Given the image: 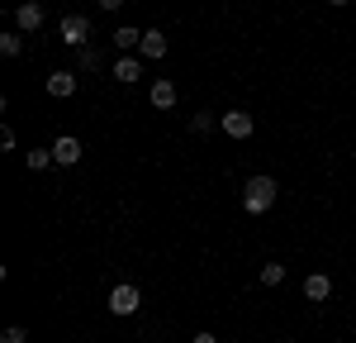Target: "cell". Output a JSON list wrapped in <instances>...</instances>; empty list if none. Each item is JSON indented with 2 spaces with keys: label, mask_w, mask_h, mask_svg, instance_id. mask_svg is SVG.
Listing matches in <instances>:
<instances>
[{
  "label": "cell",
  "mask_w": 356,
  "mask_h": 343,
  "mask_svg": "<svg viewBox=\"0 0 356 343\" xmlns=\"http://www.w3.org/2000/svg\"><path fill=\"white\" fill-rule=\"evenodd\" d=\"M275 191H280V186H275L271 176H247V186H243V210H247V215H266V210L275 205Z\"/></svg>",
  "instance_id": "obj_1"
},
{
  "label": "cell",
  "mask_w": 356,
  "mask_h": 343,
  "mask_svg": "<svg viewBox=\"0 0 356 343\" xmlns=\"http://www.w3.org/2000/svg\"><path fill=\"white\" fill-rule=\"evenodd\" d=\"M62 43H67V48H86V43H90V20H86V15H67V20H62Z\"/></svg>",
  "instance_id": "obj_2"
},
{
  "label": "cell",
  "mask_w": 356,
  "mask_h": 343,
  "mask_svg": "<svg viewBox=\"0 0 356 343\" xmlns=\"http://www.w3.org/2000/svg\"><path fill=\"white\" fill-rule=\"evenodd\" d=\"M219 129L228 134V139L243 143V139H252V129H257V124H252V114H247V110H228V114L219 119Z\"/></svg>",
  "instance_id": "obj_3"
},
{
  "label": "cell",
  "mask_w": 356,
  "mask_h": 343,
  "mask_svg": "<svg viewBox=\"0 0 356 343\" xmlns=\"http://www.w3.org/2000/svg\"><path fill=\"white\" fill-rule=\"evenodd\" d=\"M138 305H143V291H138V286L124 282V286H114V291H110V310L114 314H134Z\"/></svg>",
  "instance_id": "obj_4"
},
{
  "label": "cell",
  "mask_w": 356,
  "mask_h": 343,
  "mask_svg": "<svg viewBox=\"0 0 356 343\" xmlns=\"http://www.w3.org/2000/svg\"><path fill=\"white\" fill-rule=\"evenodd\" d=\"M53 158H57V167H76V162H81V143L72 139V134H57L53 139Z\"/></svg>",
  "instance_id": "obj_5"
},
{
  "label": "cell",
  "mask_w": 356,
  "mask_h": 343,
  "mask_svg": "<svg viewBox=\"0 0 356 343\" xmlns=\"http://www.w3.org/2000/svg\"><path fill=\"white\" fill-rule=\"evenodd\" d=\"M15 24H19V33H38V29H43V5H38V0H24V5L15 10Z\"/></svg>",
  "instance_id": "obj_6"
},
{
  "label": "cell",
  "mask_w": 356,
  "mask_h": 343,
  "mask_svg": "<svg viewBox=\"0 0 356 343\" xmlns=\"http://www.w3.org/2000/svg\"><path fill=\"white\" fill-rule=\"evenodd\" d=\"M143 62H152V57H166V33L162 29H143Z\"/></svg>",
  "instance_id": "obj_7"
},
{
  "label": "cell",
  "mask_w": 356,
  "mask_h": 343,
  "mask_svg": "<svg viewBox=\"0 0 356 343\" xmlns=\"http://www.w3.org/2000/svg\"><path fill=\"white\" fill-rule=\"evenodd\" d=\"M304 296H309V300H328V296H332V277H328V272L304 277Z\"/></svg>",
  "instance_id": "obj_8"
},
{
  "label": "cell",
  "mask_w": 356,
  "mask_h": 343,
  "mask_svg": "<svg viewBox=\"0 0 356 343\" xmlns=\"http://www.w3.org/2000/svg\"><path fill=\"white\" fill-rule=\"evenodd\" d=\"M147 100H152V105H157V110H171V105H176V82H152V91H147Z\"/></svg>",
  "instance_id": "obj_9"
},
{
  "label": "cell",
  "mask_w": 356,
  "mask_h": 343,
  "mask_svg": "<svg viewBox=\"0 0 356 343\" xmlns=\"http://www.w3.org/2000/svg\"><path fill=\"white\" fill-rule=\"evenodd\" d=\"M48 96H57V100L76 96V77H72V72H53V77H48Z\"/></svg>",
  "instance_id": "obj_10"
},
{
  "label": "cell",
  "mask_w": 356,
  "mask_h": 343,
  "mask_svg": "<svg viewBox=\"0 0 356 343\" xmlns=\"http://www.w3.org/2000/svg\"><path fill=\"white\" fill-rule=\"evenodd\" d=\"M138 77H143V62L138 57H119L114 62V82H138Z\"/></svg>",
  "instance_id": "obj_11"
},
{
  "label": "cell",
  "mask_w": 356,
  "mask_h": 343,
  "mask_svg": "<svg viewBox=\"0 0 356 343\" xmlns=\"http://www.w3.org/2000/svg\"><path fill=\"white\" fill-rule=\"evenodd\" d=\"M57 158H53V148H29V167L33 172H43V167H53Z\"/></svg>",
  "instance_id": "obj_12"
},
{
  "label": "cell",
  "mask_w": 356,
  "mask_h": 343,
  "mask_svg": "<svg viewBox=\"0 0 356 343\" xmlns=\"http://www.w3.org/2000/svg\"><path fill=\"white\" fill-rule=\"evenodd\" d=\"M138 43H143L138 29H114V48H138Z\"/></svg>",
  "instance_id": "obj_13"
},
{
  "label": "cell",
  "mask_w": 356,
  "mask_h": 343,
  "mask_svg": "<svg viewBox=\"0 0 356 343\" xmlns=\"http://www.w3.org/2000/svg\"><path fill=\"white\" fill-rule=\"evenodd\" d=\"M285 282V267H280V262H266V267H261V286H280Z\"/></svg>",
  "instance_id": "obj_14"
},
{
  "label": "cell",
  "mask_w": 356,
  "mask_h": 343,
  "mask_svg": "<svg viewBox=\"0 0 356 343\" xmlns=\"http://www.w3.org/2000/svg\"><path fill=\"white\" fill-rule=\"evenodd\" d=\"M76 62H81V72H95V67H100V53L86 43V48H76Z\"/></svg>",
  "instance_id": "obj_15"
},
{
  "label": "cell",
  "mask_w": 356,
  "mask_h": 343,
  "mask_svg": "<svg viewBox=\"0 0 356 343\" xmlns=\"http://www.w3.org/2000/svg\"><path fill=\"white\" fill-rule=\"evenodd\" d=\"M0 53H5V57H19V53H24L19 33H0Z\"/></svg>",
  "instance_id": "obj_16"
},
{
  "label": "cell",
  "mask_w": 356,
  "mask_h": 343,
  "mask_svg": "<svg viewBox=\"0 0 356 343\" xmlns=\"http://www.w3.org/2000/svg\"><path fill=\"white\" fill-rule=\"evenodd\" d=\"M0 343H29V334H24V329H19V324H10V329L0 334Z\"/></svg>",
  "instance_id": "obj_17"
},
{
  "label": "cell",
  "mask_w": 356,
  "mask_h": 343,
  "mask_svg": "<svg viewBox=\"0 0 356 343\" xmlns=\"http://www.w3.org/2000/svg\"><path fill=\"white\" fill-rule=\"evenodd\" d=\"M204 129H214V114L200 110V114H195V134H204Z\"/></svg>",
  "instance_id": "obj_18"
},
{
  "label": "cell",
  "mask_w": 356,
  "mask_h": 343,
  "mask_svg": "<svg viewBox=\"0 0 356 343\" xmlns=\"http://www.w3.org/2000/svg\"><path fill=\"white\" fill-rule=\"evenodd\" d=\"M119 5H124V0H100V10H110V15L119 10Z\"/></svg>",
  "instance_id": "obj_19"
},
{
  "label": "cell",
  "mask_w": 356,
  "mask_h": 343,
  "mask_svg": "<svg viewBox=\"0 0 356 343\" xmlns=\"http://www.w3.org/2000/svg\"><path fill=\"white\" fill-rule=\"evenodd\" d=\"M195 343H219V339L214 334H195Z\"/></svg>",
  "instance_id": "obj_20"
},
{
  "label": "cell",
  "mask_w": 356,
  "mask_h": 343,
  "mask_svg": "<svg viewBox=\"0 0 356 343\" xmlns=\"http://www.w3.org/2000/svg\"><path fill=\"white\" fill-rule=\"evenodd\" d=\"M328 5H352V0H328Z\"/></svg>",
  "instance_id": "obj_21"
}]
</instances>
